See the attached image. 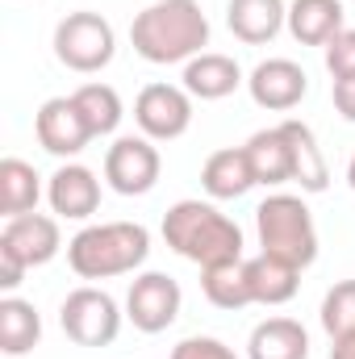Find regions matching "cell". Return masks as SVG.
<instances>
[{
	"label": "cell",
	"mask_w": 355,
	"mask_h": 359,
	"mask_svg": "<svg viewBox=\"0 0 355 359\" xmlns=\"http://www.w3.org/2000/svg\"><path fill=\"white\" fill-rule=\"evenodd\" d=\"M130 42L147 63H188L209 46V17L201 0H155L134 17Z\"/></svg>",
	"instance_id": "1"
},
{
	"label": "cell",
	"mask_w": 355,
	"mask_h": 359,
	"mask_svg": "<svg viewBox=\"0 0 355 359\" xmlns=\"http://www.w3.org/2000/svg\"><path fill=\"white\" fill-rule=\"evenodd\" d=\"M163 243L196 268L243 259V230L213 201H176L163 213Z\"/></svg>",
	"instance_id": "2"
},
{
	"label": "cell",
	"mask_w": 355,
	"mask_h": 359,
	"mask_svg": "<svg viewBox=\"0 0 355 359\" xmlns=\"http://www.w3.org/2000/svg\"><path fill=\"white\" fill-rule=\"evenodd\" d=\"M151 255V230L138 222H105L84 226L67 243V264L80 280H113L142 268Z\"/></svg>",
	"instance_id": "3"
},
{
	"label": "cell",
	"mask_w": 355,
	"mask_h": 359,
	"mask_svg": "<svg viewBox=\"0 0 355 359\" xmlns=\"http://www.w3.org/2000/svg\"><path fill=\"white\" fill-rule=\"evenodd\" d=\"M255 234L264 255H276L293 268H309L318 259V226L314 213L301 196L293 192H272L264 205L255 209Z\"/></svg>",
	"instance_id": "4"
},
{
	"label": "cell",
	"mask_w": 355,
	"mask_h": 359,
	"mask_svg": "<svg viewBox=\"0 0 355 359\" xmlns=\"http://www.w3.org/2000/svg\"><path fill=\"white\" fill-rule=\"evenodd\" d=\"M117 55V34L113 25L100 17V13H67L59 25H55V59L80 76H92L100 67H109Z\"/></svg>",
	"instance_id": "5"
},
{
	"label": "cell",
	"mask_w": 355,
	"mask_h": 359,
	"mask_svg": "<svg viewBox=\"0 0 355 359\" xmlns=\"http://www.w3.org/2000/svg\"><path fill=\"white\" fill-rule=\"evenodd\" d=\"M59 326L76 347H109L121 330V309L105 288L84 284V288L67 292V301L59 309Z\"/></svg>",
	"instance_id": "6"
},
{
	"label": "cell",
	"mask_w": 355,
	"mask_h": 359,
	"mask_svg": "<svg viewBox=\"0 0 355 359\" xmlns=\"http://www.w3.org/2000/svg\"><path fill=\"white\" fill-rule=\"evenodd\" d=\"M159 172H163V159H159V147L147 134H121L105 151V180L121 196L151 192L159 184Z\"/></svg>",
	"instance_id": "7"
},
{
	"label": "cell",
	"mask_w": 355,
	"mask_h": 359,
	"mask_svg": "<svg viewBox=\"0 0 355 359\" xmlns=\"http://www.w3.org/2000/svg\"><path fill=\"white\" fill-rule=\"evenodd\" d=\"M180 305H184V292L168 271H142V276H134V284L126 292V318L142 334H163L180 318Z\"/></svg>",
	"instance_id": "8"
},
{
	"label": "cell",
	"mask_w": 355,
	"mask_h": 359,
	"mask_svg": "<svg viewBox=\"0 0 355 359\" xmlns=\"http://www.w3.org/2000/svg\"><path fill=\"white\" fill-rule=\"evenodd\" d=\"M134 121L151 142H172L192 126V96L176 84H147L134 100Z\"/></svg>",
	"instance_id": "9"
},
{
	"label": "cell",
	"mask_w": 355,
	"mask_h": 359,
	"mask_svg": "<svg viewBox=\"0 0 355 359\" xmlns=\"http://www.w3.org/2000/svg\"><path fill=\"white\" fill-rule=\"evenodd\" d=\"M34 134H38L42 151H51V155H59V159L80 155L92 142L88 121H84V113H80V104H76L72 96H51V100L38 109V117H34Z\"/></svg>",
	"instance_id": "10"
},
{
	"label": "cell",
	"mask_w": 355,
	"mask_h": 359,
	"mask_svg": "<svg viewBox=\"0 0 355 359\" xmlns=\"http://www.w3.org/2000/svg\"><path fill=\"white\" fill-rule=\"evenodd\" d=\"M247 92H251V100H255L260 109H267V113H288V109H297V104L305 100L309 76H305V67L293 63V59H264V63L247 76Z\"/></svg>",
	"instance_id": "11"
},
{
	"label": "cell",
	"mask_w": 355,
	"mask_h": 359,
	"mask_svg": "<svg viewBox=\"0 0 355 359\" xmlns=\"http://www.w3.org/2000/svg\"><path fill=\"white\" fill-rule=\"evenodd\" d=\"M63 247V234H59V222L46 217V213H25V217H8L4 230H0V251L17 255L25 268H42L59 255Z\"/></svg>",
	"instance_id": "12"
},
{
	"label": "cell",
	"mask_w": 355,
	"mask_h": 359,
	"mask_svg": "<svg viewBox=\"0 0 355 359\" xmlns=\"http://www.w3.org/2000/svg\"><path fill=\"white\" fill-rule=\"evenodd\" d=\"M46 201L59 217L67 222H88L100 209V180L92 176L84 163H63L51 184H46Z\"/></svg>",
	"instance_id": "13"
},
{
	"label": "cell",
	"mask_w": 355,
	"mask_h": 359,
	"mask_svg": "<svg viewBox=\"0 0 355 359\" xmlns=\"http://www.w3.org/2000/svg\"><path fill=\"white\" fill-rule=\"evenodd\" d=\"M226 25L239 42L267 46L288 25V4L284 0H230L226 4Z\"/></svg>",
	"instance_id": "14"
},
{
	"label": "cell",
	"mask_w": 355,
	"mask_h": 359,
	"mask_svg": "<svg viewBox=\"0 0 355 359\" xmlns=\"http://www.w3.org/2000/svg\"><path fill=\"white\" fill-rule=\"evenodd\" d=\"M201 188L213 196V201H239L255 188V172L247 163V151L243 147H226V151H213L201 168Z\"/></svg>",
	"instance_id": "15"
},
{
	"label": "cell",
	"mask_w": 355,
	"mask_h": 359,
	"mask_svg": "<svg viewBox=\"0 0 355 359\" xmlns=\"http://www.w3.org/2000/svg\"><path fill=\"white\" fill-rule=\"evenodd\" d=\"M243 84V67L230 59V55H196L184 63V92L196 96V100H222Z\"/></svg>",
	"instance_id": "16"
},
{
	"label": "cell",
	"mask_w": 355,
	"mask_h": 359,
	"mask_svg": "<svg viewBox=\"0 0 355 359\" xmlns=\"http://www.w3.org/2000/svg\"><path fill=\"white\" fill-rule=\"evenodd\" d=\"M343 0H293L288 4V34L301 46H326L343 34Z\"/></svg>",
	"instance_id": "17"
},
{
	"label": "cell",
	"mask_w": 355,
	"mask_h": 359,
	"mask_svg": "<svg viewBox=\"0 0 355 359\" xmlns=\"http://www.w3.org/2000/svg\"><path fill=\"white\" fill-rule=\"evenodd\" d=\"M284 138H288V151H293V184H301V192H322L330 184V168H326V155L314 138V130L297 117L280 121Z\"/></svg>",
	"instance_id": "18"
},
{
	"label": "cell",
	"mask_w": 355,
	"mask_h": 359,
	"mask_svg": "<svg viewBox=\"0 0 355 359\" xmlns=\"http://www.w3.org/2000/svg\"><path fill=\"white\" fill-rule=\"evenodd\" d=\"M243 151H247V163H251V172H255V184L280 188V184L293 180V151H288V138H284L280 126L251 134Z\"/></svg>",
	"instance_id": "19"
},
{
	"label": "cell",
	"mask_w": 355,
	"mask_h": 359,
	"mask_svg": "<svg viewBox=\"0 0 355 359\" xmlns=\"http://www.w3.org/2000/svg\"><path fill=\"white\" fill-rule=\"evenodd\" d=\"M247 359H309V334L293 318H267L247 339Z\"/></svg>",
	"instance_id": "20"
},
{
	"label": "cell",
	"mask_w": 355,
	"mask_h": 359,
	"mask_svg": "<svg viewBox=\"0 0 355 359\" xmlns=\"http://www.w3.org/2000/svg\"><path fill=\"white\" fill-rule=\"evenodd\" d=\"M247 284H251V301L255 305H284L301 288V268L260 251L255 259H247Z\"/></svg>",
	"instance_id": "21"
},
{
	"label": "cell",
	"mask_w": 355,
	"mask_h": 359,
	"mask_svg": "<svg viewBox=\"0 0 355 359\" xmlns=\"http://www.w3.org/2000/svg\"><path fill=\"white\" fill-rule=\"evenodd\" d=\"M38 201H42V176L25 159H13V155L0 159V213H4V222L38 213Z\"/></svg>",
	"instance_id": "22"
},
{
	"label": "cell",
	"mask_w": 355,
	"mask_h": 359,
	"mask_svg": "<svg viewBox=\"0 0 355 359\" xmlns=\"http://www.w3.org/2000/svg\"><path fill=\"white\" fill-rule=\"evenodd\" d=\"M201 292H205V301L217 305V309L255 305V301H251V284H247V259H226V264L201 268Z\"/></svg>",
	"instance_id": "23"
},
{
	"label": "cell",
	"mask_w": 355,
	"mask_h": 359,
	"mask_svg": "<svg viewBox=\"0 0 355 359\" xmlns=\"http://www.w3.org/2000/svg\"><path fill=\"white\" fill-rule=\"evenodd\" d=\"M42 339V318L29 301L21 297H4L0 301V351L4 355H25L34 351Z\"/></svg>",
	"instance_id": "24"
},
{
	"label": "cell",
	"mask_w": 355,
	"mask_h": 359,
	"mask_svg": "<svg viewBox=\"0 0 355 359\" xmlns=\"http://www.w3.org/2000/svg\"><path fill=\"white\" fill-rule=\"evenodd\" d=\"M72 100L80 104L92 138H105V134H113L121 126V96H117V88H109V84H84V88L72 92Z\"/></svg>",
	"instance_id": "25"
},
{
	"label": "cell",
	"mask_w": 355,
	"mask_h": 359,
	"mask_svg": "<svg viewBox=\"0 0 355 359\" xmlns=\"http://www.w3.org/2000/svg\"><path fill=\"white\" fill-rule=\"evenodd\" d=\"M322 330L330 339L355 334V280H339L326 297H322Z\"/></svg>",
	"instance_id": "26"
},
{
	"label": "cell",
	"mask_w": 355,
	"mask_h": 359,
	"mask_svg": "<svg viewBox=\"0 0 355 359\" xmlns=\"http://www.w3.org/2000/svg\"><path fill=\"white\" fill-rule=\"evenodd\" d=\"M326 72L335 80H351L355 76V29H343L326 42Z\"/></svg>",
	"instance_id": "27"
},
{
	"label": "cell",
	"mask_w": 355,
	"mask_h": 359,
	"mask_svg": "<svg viewBox=\"0 0 355 359\" xmlns=\"http://www.w3.org/2000/svg\"><path fill=\"white\" fill-rule=\"evenodd\" d=\"M172 359H239L222 339H209V334H192V339H180L172 347Z\"/></svg>",
	"instance_id": "28"
},
{
	"label": "cell",
	"mask_w": 355,
	"mask_h": 359,
	"mask_svg": "<svg viewBox=\"0 0 355 359\" xmlns=\"http://www.w3.org/2000/svg\"><path fill=\"white\" fill-rule=\"evenodd\" d=\"M25 264H21V259H17V255H8V251H0V288H4V292H13V288H17V284H21V276H25Z\"/></svg>",
	"instance_id": "29"
},
{
	"label": "cell",
	"mask_w": 355,
	"mask_h": 359,
	"mask_svg": "<svg viewBox=\"0 0 355 359\" xmlns=\"http://www.w3.org/2000/svg\"><path fill=\"white\" fill-rule=\"evenodd\" d=\"M335 109L347 121H355V76L351 80H335Z\"/></svg>",
	"instance_id": "30"
},
{
	"label": "cell",
	"mask_w": 355,
	"mask_h": 359,
	"mask_svg": "<svg viewBox=\"0 0 355 359\" xmlns=\"http://www.w3.org/2000/svg\"><path fill=\"white\" fill-rule=\"evenodd\" d=\"M330 359H355V334H343V339H330Z\"/></svg>",
	"instance_id": "31"
},
{
	"label": "cell",
	"mask_w": 355,
	"mask_h": 359,
	"mask_svg": "<svg viewBox=\"0 0 355 359\" xmlns=\"http://www.w3.org/2000/svg\"><path fill=\"white\" fill-rule=\"evenodd\" d=\"M347 184H351V192H355V155H351V163H347Z\"/></svg>",
	"instance_id": "32"
}]
</instances>
